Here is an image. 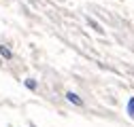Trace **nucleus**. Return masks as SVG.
<instances>
[{
    "label": "nucleus",
    "instance_id": "obj_1",
    "mask_svg": "<svg viewBox=\"0 0 134 127\" xmlns=\"http://www.w3.org/2000/svg\"><path fill=\"white\" fill-rule=\"evenodd\" d=\"M66 100H68V102H72V104H77V106H83V100L79 98L77 93H72V91H68V93H66Z\"/></svg>",
    "mask_w": 134,
    "mask_h": 127
},
{
    "label": "nucleus",
    "instance_id": "obj_3",
    "mask_svg": "<svg viewBox=\"0 0 134 127\" xmlns=\"http://www.w3.org/2000/svg\"><path fill=\"white\" fill-rule=\"evenodd\" d=\"M128 115L134 119V98H130V100H128Z\"/></svg>",
    "mask_w": 134,
    "mask_h": 127
},
{
    "label": "nucleus",
    "instance_id": "obj_4",
    "mask_svg": "<svg viewBox=\"0 0 134 127\" xmlns=\"http://www.w3.org/2000/svg\"><path fill=\"white\" fill-rule=\"evenodd\" d=\"M26 87H28V89H36V83L32 81V78H28V81H26Z\"/></svg>",
    "mask_w": 134,
    "mask_h": 127
},
{
    "label": "nucleus",
    "instance_id": "obj_2",
    "mask_svg": "<svg viewBox=\"0 0 134 127\" xmlns=\"http://www.w3.org/2000/svg\"><path fill=\"white\" fill-rule=\"evenodd\" d=\"M0 55H2V57H7V59H11V57H13L11 49H9V47H4V45H0Z\"/></svg>",
    "mask_w": 134,
    "mask_h": 127
}]
</instances>
